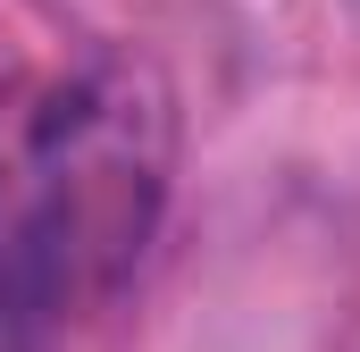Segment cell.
<instances>
[{
	"mask_svg": "<svg viewBox=\"0 0 360 352\" xmlns=\"http://www.w3.org/2000/svg\"><path fill=\"white\" fill-rule=\"evenodd\" d=\"M168 201V92L84 59L0 101V302L84 310L143 260Z\"/></svg>",
	"mask_w": 360,
	"mask_h": 352,
	"instance_id": "6da1fadb",
	"label": "cell"
}]
</instances>
